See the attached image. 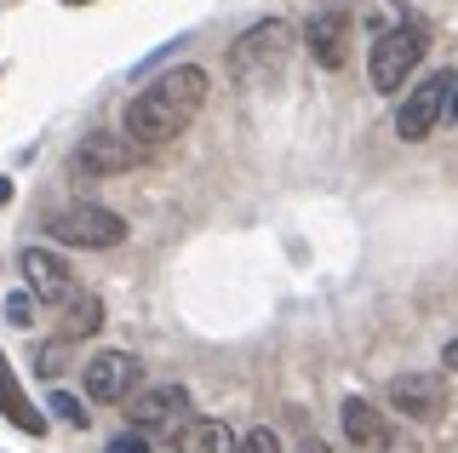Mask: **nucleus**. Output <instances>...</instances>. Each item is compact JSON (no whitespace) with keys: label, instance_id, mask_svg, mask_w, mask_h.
Here are the masks:
<instances>
[{"label":"nucleus","instance_id":"f257e3e1","mask_svg":"<svg viewBox=\"0 0 458 453\" xmlns=\"http://www.w3.org/2000/svg\"><path fill=\"white\" fill-rule=\"evenodd\" d=\"M212 92V75L200 64H178L172 75H161L155 87H143L132 104H126V138L132 144H166V138H178L183 126L200 115V104H207Z\"/></svg>","mask_w":458,"mask_h":453},{"label":"nucleus","instance_id":"f03ea898","mask_svg":"<svg viewBox=\"0 0 458 453\" xmlns=\"http://www.w3.org/2000/svg\"><path fill=\"white\" fill-rule=\"evenodd\" d=\"M286 58H293V30H286V18H264L229 47V75H235V87L264 92L286 75Z\"/></svg>","mask_w":458,"mask_h":453},{"label":"nucleus","instance_id":"7ed1b4c3","mask_svg":"<svg viewBox=\"0 0 458 453\" xmlns=\"http://www.w3.org/2000/svg\"><path fill=\"white\" fill-rule=\"evenodd\" d=\"M424 52H429V30H424V23H395L390 35H378V47L367 52L372 92H401L407 75L424 64Z\"/></svg>","mask_w":458,"mask_h":453},{"label":"nucleus","instance_id":"20e7f679","mask_svg":"<svg viewBox=\"0 0 458 453\" xmlns=\"http://www.w3.org/2000/svg\"><path fill=\"white\" fill-rule=\"evenodd\" d=\"M47 235L64 242V247H121L126 242V218L109 212V207L81 201V207H57L47 218Z\"/></svg>","mask_w":458,"mask_h":453},{"label":"nucleus","instance_id":"39448f33","mask_svg":"<svg viewBox=\"0 0 458 453\" xmlns=\"http://www.w3.org/2000/svg\"><path fill=\"white\" fill-rule=\"evenodd\" d=\"M453 69H436L429 81H419V87H407V98H401L395 109V132L407 138V144H424L429 132H436V121L447 115V98H453Z\"/></svg>","mask_w":458,"mask_h":453},{"label":"nucleus","instance_id":"423d86ee","mask_svg":"<svg viewBox=\"0 0 458 453\" xmlns=\"http://www.w3.org/2000/svg\"><path fill=\"white\" fill-rule=\"evenodd\" d=\"M384 396H390V407L401 419L436 424L447 414V373H395L390 385H384Z\"/></svg>","mask_w":458,"mask_h":453},{"label":"nucleus","instance_id":"0eeeda50","mask_svg":"<svg viewBox=\"0 0 458 453\" xmlns=\"http://www.w3.org/2000/svg\"><path fill=\"white\" fill-rule=\"evenodd\" d=\"M338 419H344V436H350L355 448H367V453H419V448H412V436L390 431V424H384V414L367 402V396H344Z\"/></svg>","mask_w":458,"mask_h":453},{"label":"nucleus","instance_id":"6e6552de","mask_svg":"<svg viewBox=\"0 0 458 453\" xmlns=\"http://www.w3.org/2000/svg\"><path fill=\"white\" fill-rule=\"evenodd\" d=\"M190 385H149L143 396H132V419L138 431H166V436H178L183 424H190Z\"/></svg>","mask_w":458,"mask_h":453},{"label":"nucleus","instance_id":"1a4fd4ad","mask_svg":"<svg viewBox=\"0 0 458 453\" xmlns=\"http://www.w3.org/2000/svg\"><path fill=\"white\" fill-rule=\"evenodd\" d=\"M350 35H355L350 6H321L310 18V30H304V47H310V58L321 69H344V58H350Z\"/></svg>","mask_w":458,"mask_h":453},{"label":"nucleus","instance_id":"9d476101","mask_svg":"<svg viewBox=\"0 0 458 453\" xmlns=\"http://www.w3.org/2000/svg\"><path fill=\"white\" fill-rule=\"evenodd\" d=\"M18 270H23L29 293H35L40 304H69V299H75V281H69V264L57 259V252H47V247H23Z\"/></svg>","mask_w":458,"mask_h":453},{"label":"nucleus","instance_id":"9b49d317","mask_svg":"<svg viewBox=\"0 0 458 453\" xmlns=\"http://www.w3.org/2000/svg\"><path fill=\"white\" fill-rule=\"evenodd\" d=\"M81 379H86V396H92V402H121V396L138 385V362L126 356V350H104V356H92L81 367Z\"/></svg>","mask_w":458,"mask_h":453},{"label":"nucleus","instance_id":"f8f14e48","mask_svg":"<svg viewBox=\"0 0 458 453\" xmlns=\"http://www.w3.org/2000/svg\"><path fill=\"white\" fill-rule=\"evenodd\" d=\"M138 150H143V144H132V138L92 132V138L75 150V167H81V173H126V167L138 161Z\"/></svg>","mask_w":458,"mask_h":453},{"label":"nucleus","instance_id":"ddd939ff","mask_svg":"<svg viewBox=\"0 0 458 453\" xmlns=\"http://www.w3.org/2000/svg\"><path fill=\"white\" fill-rule=\"evenodd\" d=\"M0 414L18 424V431H29V436L47 431V414H40V407L23 396V385H18V373H12V362H6V356H0Z\"/></svg>","mask_w":458,"mask_h":453},{"label":"nucleus","instance_id":"4468645a","mask_svg":"<svg viewBox=\"0 0 458 453\" xmlns=\"http://www.w3.org/2000/svg\"><path fill=\"white\" fill-rule=\"evenodd\" d=\"M172 448H178V453H235L241 436L229 431L224 419H190L178 436H172Z\"/></svg>","mask_w":458,"mask_h":453},{"label":"nucleus","instance_id":"2eb2a0df","mask_svg":"<svg viewBox=\"0 0 458 453\" xmlns=\"http://www.w3.org/2000/svg\"><path fill=\"white\" fill-rule=\"evenodd\" d=\"M98 328H104V299H98V293H75V299H69V316H64V333L81 338V333H98Z\"/></svg>","mask_w":458,"mask_h":453},{"label":"nucleus","instance_id":"dca6fc26","mask_svg":"<svg viewBox=\"0 0 458 453\" xmlns=\"http://www.w3.org/2000/svg\"><path fill=\"white\" fill-rule=\"evenodd\" d=\"M69 345H75V338H52V345H40L35 350V367H40V373H64V367H69Z\"/></svg>","mask_w":458,"mask_h":453},{"label":"nucleus","instance_id":"f3484780","mask_svg":"<svg viewBox=\"0 0 458 453\" xmlns=\"http://www.w3.org/2000/svg\"><path fill=\"white\" fill-rule=\"evenodd\" d=\"M235 453H281V436L269 431V424H252L247 436H241V448Z\"/></svg>","mask_w":458,"mask_h":453},{"label":"nucleus","instance_id":"a211bd4d","mask_svg":"<svg viewBox=\"0 0 458 453\" xmlns=\"http://www.w3.org/2000/svg\"><path fill=\"white\" fill-rule=\"evenodd\" d=\"M29 316H35V293H12V299H6V321H12V328H29Z\"/></svg>","mask_w":458,"mask_h":453},{"label":"nucleus","instance_id":"6ab92c4d","mask_svg":"<svg viewBox=\"0 0 458 453\" xmlns=\"http://www.w3.org/2000/svg\"><path fill=\"white\" fill-rule=\"evenodd\" d=\"M52 414L64 419V424H86V407H81V402H75L69 390H57V396H52Z\"/></svg>","mask_w":458,"mask_h":453},{"label":"nucleus","instance_id":"aec40b11","mask_svg":"<svg viewBox=\"0 0 458 453\" xmlns=\"http://www.w3.org/2000/svg\"><path fill=\"white\" fill-rule=\"evenodd\" d=\"M104 453H149V442H143V436H114Z\"/></svg>","mask_w":458,"mask_h":453},{"label":"nucleus","instance_id":"412c9836","mask_svg":"<svg viewBox=\"0 0 458 453\" xmlns=\"http://www.w3.org/2000/svg\"><path fill=\"white\" fill-rule=\"evenodd\" d=\"M441 367H453V373H458V338H447V345H441Z\"/></svg>","mask_w":458,"mask_h":453},{"label":"nucleus","instance_id":"4be33fe9","mask_svg":"<svg viewBox=\"0 0 458 453\" xmlns=\"http://www.w3.org/2000/svg\"><path fill=\"white\" fill-rule=\"evenodd\" d=\"M12 201V178H0V207H6Z\"/></svg>","mask_w":458,"mask_h":453},{"label":"nucleus","instance_id":"5701e85b","mask_svg":"<svg viewBox=\"0 0 458 453\" xmlns=\"http://www.w3.org/2000/svg\"><path fill=\"white\" fill-rule=\"evenodd\" d=\"M447 115H453V121H458V87H453V98H447Z\"/></svg>","mask_w":458,"mask_h":453},{"label":"nucleus","instance_id":"b1692460","mask_svg":"<svg viewBox=\"0 0 458 453\" xmlns=\"http://www.w3.org/2000/svg\"><path fill=\"white\" fill-rule=\"evenodd\" d=\"M298 453H327V448H321V442H304V448H298Z\"/></svg>","mask_w":458,"mask_h":453},{"label":"nucleus","instance_id":"393cba45","mask_svg":"<svg viewBox=\"0 0 458 453\" xmlns=\"http://www.w3.org/2000/svg\"><path fill=\"white\" fill-rule=\"evenodd\" d=\"M75 6H81V0H75Z\"/></svg>","mask_w":458,"mask_h":453}]
</instances>
